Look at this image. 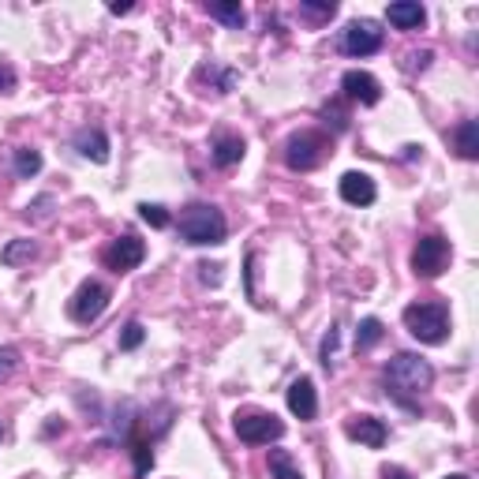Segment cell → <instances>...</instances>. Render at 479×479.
Returning <instances> with one entry per match:
<instances>
[{
    "label": "cell",
    "instance_id": "obj_14",
    "mask_svg": "<svg viewBox=\"0 0 479 479\" xmlns=\"http://www.w3.org/2000/svg\"><path fill=\"white\" fill-rule=\"evenodd\" d=\"M76 150L94 165H105L109 162V135L101 128H79L76 132Z\"/></svg>",
    "mask_w": 479,
    "mask_h": 479
},
{
    "label": "cell",
    "instance_id": "obj_18",
    "mask_svg": "<svg viewBox=\"0 0 479 479\" xmlns=\"http://www.w3.org/2000/svg\"><path fill=\"white\" fill-rule=\"evenodd\" d=\"M206 12L214 15V20H221L228 30H243V23H247V12L236 0H214V4H206Z\"/></svg>",
    "mask_w": 479,
    "mask_h": 479
},
{
    "label": "cell",
    "instance_id": "obj_24",
    "mask_svg": "<svg viewBox=\"0 0 479 479\" xmlns=\"http://www.w3.org/2000/svg\"><path fill=\"white\" fill-rule=\"evenodd\" d=\"M132 457H135V475L143 479V475L154 468V450H150V442H147L143 435L132 438Z\"/></svg>",
    "mask_w": 479,
    "mask_h": 479
},
{
    "label": "cell",
    "instance_id": "obj_31",
    "mask_svg": "<svg viewBox=\"0 0 479 479\" xmlns=\"http://www.w3.org/2000/svg\"><path fill=\"white\" fill-rule=\"evenodd\" d=\"M299 12L315 15V20H330V15L337 12V4H333V0H330V4H311V0H307V4H299Z\"/></svg>",
    "mask_w": 479,
    "mask_h": 479
},
{
    "label": "cell",
    "instance_id": "obj_6",
    "mask_svg": "<svg viewBox=\"0 0 479 479\" xmlns=\"http://www.w3.org/2000/svg\"><path fill=\"white\" fill-rule=\"evenodd\" d=\"M105 307H109V289H105L101 281H83V285L76 289V296L68 299V315L83 326L98 323V318L105 315Z\"/></svg>",
    "mask_w": 479,
    "mask_h": 479
},
{
    "label": "cell",
    "instance_id": "obj_34",
    "mask_svg": "<svg viewBox=\"0 0 479 479\" xmlns=\"http://www.w3.org/2000/svg\"><path fill=\"white\" fill-rule=\"evenodd\" d=\"M382 479H412L404 468H397V465H389V468H382Z\"/></svg>",
    "mask_w": 479,
    "mask_h": 479
},
{
    "label": "cell",
    "instance_id": "obj_11",
    "mask_svg": "<svg viewBox=\"0 0 479 479\" xmlns=\"http://www.w3.org/2000/svg\"><path fill=\"white\" fill-rule=\"evenodd\" d=\"M289 412L299 416L304 423H311L318 416V397H315V382L307 375H299L292 386H289Z\"/></svg>",
    "mask_w": 479,
    "mask_h": 479
},
{
    "label": "cell",
    "instance_id": "obj_1",
    "mask_svg": "<svg viewBox=\"0 0 479 479\" xmlns=\"http://www.w3.org/2000/svg\"><path fill=\"white\" fill-rule=\"evenodd\" d=\"M386 382L394 386L397 397H419L435 386V367L423 356H416V352H397L386 363Z\"/></svg>",
    "mask_w": 479,
    "mask_h": 479
},
{
    "label": "cell",
    "instance_id": "obj_13",
    "mask_svg": "<svg viewBox=\"0 0 479 479\" xmlns=\"http://www.w3.org/2000/svg\"><path fill=\"white\" fill-rule=\"evenodd\" d=\"M341 86H345V94L360 105H379L382 101V86L371 72H345Z\"/></svg>",
    "mask_w": 479,
    "mask_h": 479
},
{
    "label": "cell",
    "instance_id": "obj_29",
    "mask_svg": "<svg viewBox=\"0 0 479 479\" xmlns=\"http://www.w3.org/2000/svg\"><path fill=\"white\" fill-rule=\"evenodd\" d=\"M49 206H52V195H42L34 206H27V218H34V221H45L49 218Z\"/></svg>",
    "mask_w": 479,
    "mask_h": 479
},
{
    "label": "cell",
    "instance_id": "obj_25",
    "mask_svg": "<svg viewBox=\"0 0 479 479\" xmlns=\"http://www.w3.org/2000/svg\"><path fill=\"white\" fill-rule=\"evenodd\" d=\"M337 341H341V330L330 326L326 337H323V352H318V360H323V367L330 371V375L337 371Z\"/></svg>",
    "mask_w": 479,
    "mask_h": 479
},
{
    "label": "cell",
    "instance_id": "obj_17",
    "mask_svg": "<svg viewBox=\"0 0 479 479\" xmlns=\"http://www.w3.org/2000/svg\"><path fill=\"white\" fill-rule=\"evenodd\" d=\"M453 147L465 162H475L479 157V124L475 120H460L453 128Z\"/></svg>",
    "mask_w": 479,
    "mask_h": 479
},
{
    "label": "cell",
    "instance_id": "obj_26",
    "mask_svg": "<svg viewBox=\"0 0 479 479\" xmlns=\"http://www.w3.org/2000/svg\"><path fill=\"white\" fill-rule=\"evenodd\" d=\"M139 218H143L150 228H165L169 225V210L157 203H139Z\"/></svg>",
    "mask_w": 479,
    "mask_h": 479
},
{
    "label": "cell",
    "instance_id": "obj_9",
    "mask_svg": "<svg viewBox=\"0 0 479 479\" xmlns=\"http://www.w3.org/2000/svg\"><path fill=\"white\" fill-rule=\"evenodd\" d=\"M147 259V243L139 240V236H120V240H113L109 247L101 251V262L109 266L113 274H128V270H135L139 262Z\"/></svg>",
    "mask_w": 479,
    "mask_h": 479
},
{
    "label": "cell",
    "instance_id": "obj_22",
    "mask_svg": "<svg viewBox=\"0 0 479 479\" xmlns=\"http://www.w3.org/2000/svg\"><path fill=\"white\" fill-rule=\"evenodd\" d=\"M199 79H214V83H218V86H214L218 94H228V91H233V86L240 83L236 72H228V68H218V64H203V68H199Z\"/></svg>",
    "mask_w": 479,
    "mask_h": 479
},
{
    "label": "cell",
    "instance_id": "obj_8",
    "mask_svg": "<svg viewBox=\"0 0 479 479\" xmlns=\"http://www.w3.org/2000/svg\"><path fill=\"white\" fill-rule=\"evenodd\" d=\"M382 42H386V34L379 30L375 20H356L341 34V49L348 52V57H371V52L382 49Z\"/></svg>",
    "mask_w": 479,
    "mask_h": 479
},
{
    "label": "cell",
    "instance_id": "obj_16",
    "mask_svg": "<svg viewBox=\"0 0 479 479\" xmlns=\"http://www.w3.org/2000/svg\"><path fill=\"white\" fill-rule=\"evenodd\" d=\"M386 20L397 30H419L427 23V12H423V4H416V0H397V4L386 8Z\"/></svg>",
    "mask_w": 479,
    "mask_h": 479
},
{
    "label": "cell",
    "instance_id": "obj_15",
    "mask_svg": "<svg viewBox=\"0 0 479 479\" xmlns=\"http://www.w3.org/2000/svg\"><path fill=\"white\" fill-rule=\"evenodd\" d=\"M243 139L240 135H233V132H221V135H214V147H210V157H214V165L218 169H233V165H240L243 162Z\"/></svg>",
    "mask_w": 479,
    "mask_h": 479
},
{
    "label": "cell",
    "instance_id": "obj_28",
    "mask_svg": "<svg viewBox=\"0 0 479 479\" xmlns=\"http://www.w3.org/2000/svg\"><path fill=\"white\" fill-rule=\"evenodd\" d=\"M20 371V352L15 348H0V382H8Z\"/></svg>",
    "mask_w": 479,
    "mask_h": 479
},
{
    "label": "cell",
    "instance_id": "obj_10",
    "mask_svg": "<svg viewBox=\"0 0 479 479\" xmlns=\"http://www.w3.org/2000/svg\"><path fill=\"white\" fill-rule=\"evenodd\" d=\"M345 435H348L352 442H360V446H367V450H382L389 431H386V423L375 419V416H352V419L345 423Z\"/></svg>",
    "mask_w": 479,
    "mask_h": 479
},
{
    "label": "cell",
    "instance_id": "obj_19",
    "mask_svg": "<svg viewBox=\"0 0 479 479\" xmlns=\"http://www.w3.org/2000/svg\"><path fill=\"white\" fill-rule=\"evenodd\" d=\"M270 475L274 479H304V472L296 468L289 450H270Z\"/></svg>",
    "mask_w": 479,
    "mask_h": 479
},
{
    "label": "cell",
    "instance_id": "obj_35",
    "mask_svg": "<svg viewBox=\"0 0 479 479\" xmlns=\"http://www.w3.org/2000/svg\"><path fill=\"white\" fill-rule=\"evenodd\" d=\"M109 12H113V15H128V12H132V4H109Z\"/></svg>",
    "mask_w": 479,
    "mask_h": 479
},
{
    "label": "cell",
    "instance_id": "obj_33",
    "mask_svg": "<svg viewBox=\"0 0 479 479\" xmlns=\"http://www.w3.org/2000/svg\"><path fill=\"white\" fill-rule=\"evenodd\" d=\"M408 60H412L408 68H412V72H416V68H427V64H431V52H427V49H423V52H412V57H408Z\"/></svg>",
    "mask_w": 479,
    "mask_h": 479
},
{
    "label": "cell",
    "instance_id": "obj_20",
    "mask_svg": "<svg viewBox=\"0 0 479 479\" xmlns=\"http://www.w3.org/2000/svg\"><path fill=\"white\" fill-rule=\"evenodd\" d=\"M15 176H20V180H30V176H38L42 172V154L38 150H30V147H20L15 150Z\"/></svg>",
    "mask_w": 479,
    "mask_h": 479
},
{
    "label": "cell",
    "instance_id": "obj_5",
    "mask_svg": "<svg viewBox=\"0 0 479 479\" xmlns=\"http://www.w3.org/2000/svg\"><path fill=\"white\" fill-rule=\"evenodd\" d=\"M233 431L247 446H270V442L285 438V423H281L274 412H240L233 419Z\"/></svg>",
    "mask_w": 479,
    "mask_h": 479
},
{
    "label": "cell",
    "instance_id": "obj_30",
    "mask_svg": "<svg viewBox=\"0 0 479 479\" xmlns=\"http://www.w3.org/2000/svg\"><path fill=\"white\" fill-rule=\"evenodd\" d=\"M199 277H203V285H221V266L218 262H203Z\"/></svg>",
    "mask_w": 479,
    "mask_h": 479
},
{
    "label": "cell",
    "instance_id": "obj_21",
    "mask_svg": "<svg viewBox=\"0 0 479 479\" xmlns=\"http://www.w3.org/2000/svg\"><path fill=\"white\" fill-rule=\"evenodd\" d=\"M34 255H38V243H34V240H12L4 251H0V262H4V266H20V262H30Z\"/></svg>",
    "mask_w": 479,
    "mask_h": 479
},
{
    "label": "cell",
    "instance_id": "obj_23",
    "mask_svg": "<svg viewBox=\"0 0 479 479\" xmlns=\"http://www.w3.org/2000/svg\"><path fill=\"white\" fill-rule=\"evenodd\" d=\"M382 323H379V318H363V323L356 326V348L360 352H367V348H375L379 341H382Z\"/></svg>",
    "mask_w": 479,
    "mask_h": 479
},
{
    "label": "cell",
    "instance_id": "obj_32",
    "mask_svg": "<svg viewBox=\"0 0 479 479\" xmlns=\"http://www.w3.org/2000/svg\"><path fill=\"white\" fill-rule=\"evenodd\" d=\"M12 91H15V68L0 64V94H12Z\"/></svg>",
    "mask_w": 479,
    "mask_h": 479
},
{
    "label": "cell",
    "instance_id": "obj_4",
    "mask_svg": "<svg viewBox=\"0 0 479 479\" xmlns=\"http://www.w3.org/2000/svg\"><path fill=\"white\" fill-rule=\"evenodd\" d=\"M326 154H330V139L323 132L304 128V132L289 135V143H285V165L292 172H311V169H318V165L326 162Z\"/></svg>",
    "mask_w": 479,
    "mask_h": 479
},
{
    "label": "cell",
    "instance_id": "obj_7",
    "mask_svg": "<svg viewBox=\"0 0 479 479\" xmlns=\"http://www.w3.org/2000/svg\"><path fill=\"white\" fill-rule=\"evenodd\" d=\"M450 266V240L446 236H438V233H431V236H419V243H416V251H412V270H416V277H438L442 270Z\"/></svg>",
    "mask_w": 479,
    "mask_h": 479
},
{
    "label": "cell",
    "instance_id": "obj_36",
    "mask_svg": "<svg viewBox=\"0 0 479 479\" xmlns=\"http://www.w3.org/2000/svg\"><path fill=\"white\" fill-rule=\"evenodd\" d=\"M446 479H468V475H446Z\"/></svg>",
    "mask_w": 479,
    "mask_h": 479
},
{
    "label": "cell",
    "instance_id": "obj_27",
    "mask_svg": "<svg viewBox=\"0 0 479 479\" xmlns=\"http://www.w3.org/2000/svg\"><path fill=\"white\" fill-rule=\"evenodd\" d=\"M143 341H147V330H143V323H128V326L120 330V348H124V352L139 348Z\"/></svg>",
    "mask_w": 479,
    "mask_h": 479
},
{
    "label": "cell",
    "instance_id": "obj_12",
    "mask_svg": "<svg viewBox=\"0 0 479 479\" xmlns=\"http://www.w3.org/2000/svg\"><path fill=\"white\" fill-rule=\"evenodd\" d=\"M341 199L348 206H371L379 199V188H375V180H371L367 172H345L341 176Z\"/></svg>",
    "mask_w": 479,
    "mask_h": 479
},
{
    "label": "cell",
    "instance_id": "obj_3",
    "mask_svg": "<svg viewBox=\"0 0 479 479\" xmlns=\"http://www.w3.org/2000/svg\"><path fill=\"white\" fill-rule=\"evenodd\" d=\"M404 326L419 345H442L450 337V311L446 304H408Z\"/></svg>",
    "mask_w": 479,
    "mask_h": 479
},
{
    "label": "cell",
    "instance_id": "obj_2",
    "mask_svg": "<svg viewBox=\"0 0 479 479\" xmlns=\"http://www.w3.org/2000/svg\"><path fill=\"white\" fill-rule=\"evenodd\" d=\"M180 240L191 243V247H214V243H225V214L218 206H206V203H195L180 214Z\"/></svg>",
    "mask_w": 479,
    "mask_h": 479
}]
</instances>
